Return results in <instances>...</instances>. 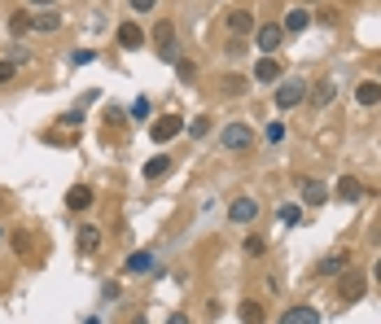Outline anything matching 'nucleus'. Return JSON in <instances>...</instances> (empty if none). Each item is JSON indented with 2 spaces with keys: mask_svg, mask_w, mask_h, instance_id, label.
Here are the masks:
<instances>
[{
  "mask_svg": "<svg viewBox=\"0 0 381 324\" xmlns=\"http://www.w3.org/2000/svg\"><path fill=\"white\" fill-rule=\"evenodd\" d=\"M131 119H149V96H136V101H131Z\"/></svg>",
  "mask_w": 381,
  "mask_h": 324,
  "instance_id": "nucleus-27",
  "label": "nucleus"
},
{
  "mask_svg": "<svg viewBox=\"0 0 381 324\" xmlns=\"http://www.w3.org/2000/svg\"><path fill=\"white\" fill-rule=\"evenodd\" d=\"M119 294H123V289H119V281H106V289H101V298H106V302H114V298H119Z\"/></svg>",
  "mask_w": 381,
  "mask_h": 324,
  "instance_id": "nucleus-30",
  "label": "nucleus"
},
{
  "mask_svg": "<svg viewBox=\"0 0 381 324\" xmlns=\"http://www.w3.org/2000/svg\"><path fill=\"white\" fill-rule=\"evenodd\" d=\"M13 71H18L13 61H0V84H9V79H13Z\"/></svg>",
  "mask_w": 381,
  "mask_h": 324,
  "instance_id": "nucleus-33",
  "label": "nucleus"
},
{
  "mask_svg": "<svg viewBox=\"0 0 381 324\" xmlns=\"http://www.w3.org/2000/svg\"><path fill=\"white\" fill-rule=\"evenodd\" d=\"M57 27H62V13L48 9V13H36V27H31V31H57Z\"/></svg>",
  "mask_w": 381,
  "mask_h": 324,
  "instance_id": "nucleus-25",
  "label": "nucleus"
},
{
  "mask_svg": "<svg viewBox=\"0 0 381 324\" xmlns=\"http://www.w3.org/2000/svg\"><path fill=\"white\" fill-rule=\"evenodd\" d=\"M84 324H101V320H84Z\"/></svg>",
  "mask_w": 381,
  "mask_h": 324,
  "instance_id": "nucleus-39",
  "label": "nucleus"
},
{
  "mask_svg": "<svg viewBox=\"0 0 381 324\" xmlns=\"http://www.w3.org/2000/svg\"><path fill=\"white\" fill-rule=\"evenodd\" d=\"M79 123H84V115H79V110H66V115H62V127H79Z\"/></svg>",
  "mask_w": 381,
  "mask_h": 324,
  "instance_id": "nucleus-29",
  "label": "nucleus"
},
{
  "mask_svg": "<svg viewBox=\"0 0 381 324\" xmlns=\"http://www.w3.org/2000/svg\"><path fill=\"white\" fill-rule=\"evenodd\" d=\"M237 320H241V324H263V302L245 298V302L237 307Z\"/></svg>",
  "mask_w": 381,
  "mask_h": 324,
  "instance_id": "nucleus-20",
  "label": "nucleus"
},
{
  "mask_svg": "<svg viewBox=\"0 0 381 324\" xmlns=\"http://www.w3.org/2000/svg\"><path fill=\"white\" fill-rule=\"evenodd\" d=\"M355 101H359V105H368V110L381 105V84H377V79H364V84L355 88Z\"/></svg>",
  "mask_w": 381,
  "mask_h": 324,
  "instance_id": "nucleus-18",
  "label": "nucleus"
},
{
  "mask_svg": "<svg viewBox=\"0 0 381 324\" xmlns=\"http://www.w3.org/2000/svg\"><path fill=\"white\" fill-rule=\"evenodd\" d=\"M228 31H233V36L237 40H245V36H250V31H254V13L250 9H228Z\"/></svg>",
  "mask_w": 381,
  "mask_h": 324,
  "instance_id": "nucleus-6",
  "label": "nucleus"
},
{
  "mask_svg": "<svg viewBox=\"0 0 381 324\" xmlns=\"http://www.w3.org/2000/svg\"><path fill=\"white\" fill-rule=\"evenodd\" d=\"M276 324H320V311L307 307V302H298V307H289V311H280Z\"/></svg>",
  "mask_w": 381,
  "mask_h": 324,
  "instance_id": "nucleus-8",
  "label": "nucleus"
},
{
  "mask_svg": "<svg viewBox=\"0 0 381 324\" xmlns=\"http://www.w3.org/2000/svg\"><path fill=\"white\" fill-rule=\"evenodd\" d=\"M333 96H338V84L333 79H320V84L307 92V101H311V110H324V105H333Z\"/></svg>",
  "mask_w": 381,
  "mask_h": 324,
  "instance_id": "nucleus-9",
  "label": "nucleus"
},
{
  "mask_svg": "<svg viewBox=\"0 0 381 324\" xmlns=\"http://www.w3.org/2000/svg\"><path fill=\"white\" fill-rule=\"evenodd\" d=\"M329 198H338V202H359V198H364V184L355 180V175H342L338 189L329 193Z\"/></svg>",
  "mask_w": 381,
  "mask_h": 324,
  "instance_id": "nucleus-11",
  "label": "nucleus"
},
{
  "mask_svg": "<svg viewBox=\"0 0 381 324\" xmlns=\"http://www.w3.org/2000/svg\"><path fill=\"white\" fill-rule=\"evenodd\" d=\"M228 219L241 223V228H245V223H254V219H259V202H254V198H233V206H228Z\"/></svg>",
  "mask_w": 381,
  "mask_h": 324,
  "instance_id": "nucleus-5",
  "label": "nucleus"
},
{
  "mask_svg": "<svg viewBox=\"0 0 381 324\" xmlns=\"http://www.w3.org/2000/svg\"><path fill=\"white\" fill-rule=\"evenodd\" d=\"M338 294H342V302H355L364 294V277H359V272H346V277L338 281Z\"/></svg>",
  "mask_w": 381,
  "mask_h": 324,
  "instance_id": "nucleus-14",
  "label": "nucleus"
},
{
  "mask_svg": "<svg viewBox=\"0 0 381 324\" xmlns=\"http://www.w3.org/2000/svg\"><path fill=\"white\" fill-rule=\"evenodd\" d=\"M180 132H185V119H180V115H162V119L149 123V140H154V145H171Z\"/></svg>",
  "mask_w": 381,
  "mask_h": 324,
  "instance_id": "nucleus-3",
  "label": "nucleus"
},
{
  "mask_svg": "<svg viewBox=\"0 0 381 324\" xmlns=\"http://www.w3.org/2000/svg\"><path fill=\"white\" fill-rule=\"evenodd\" d=\"M114 40H119V48H141L145 31H141V22H123L119 31H114Z\"/></svg>",
  "mask_w": 381,
  "mask_h": 324,
  "instance_id": "nucleus-13",
  "label": "nucleus"
},
{
  "mask_svg": "<svg viewBox=\"0 0 381 324\" xmlns=\"http://www.w3.org/2000/svg\"><path fill=\"white\" fill-rule=\"evenodd\" d=\"M220 145L228 154H245V149H254V132H250V123H228L224 132H220Z\"/></svg>",
  "mask_w": 381,
  "mask_h": 324,
  "instance_id": "nucleus-1",
  "label": "nucleus"
},
{
  "mask_svg": "<svg viewBox=\"0 0 381 324\" xmlns=\"http://www.w3.org/2000/svg\"><path fill=\"white\" fill-rule=\"evenodd\" d=\"M298 184H303V206H324L329 202V189L320 180H298Z\"/></svg>",
  "mask_w": 381,
  "mask_h": 324,
  "instance_id": "nucleus-16",
  "label": "nucleus"
},
{
  "mask_svg": "<svg viewBox=\"0 0 381 324\" xmlns=\"http://www.w3.org/2000/svg\"><path fill=\"white\" fill-rule=\"evenodd\" d=\"M154 40H158V53L167 57V61L180 57V48L171 44V40H175V27H171V22H158V27H154Z\"/></svg>",
  "mask_w": 381,
  "mask_h": 324,
  "instance_id": "nucleus-7",
  "label": "nucleus"
},
{
  "mask_svg": "<svg viewBox=\"0 0 381 324\" xmlns=\"http://www.w3.org/2000/svg\"><path fill=\"white\" fill-rule=\"evenodd\" d=\"M167 324H193V320H189V316H185V311H175V316H171V320H167Z\"/></svg>",
  "mask_w": 381,
  "mask_h": 324,
  "instance_id": "nucleus-35",
  "label": "nucleus"
},
{
  "mask_svg": "<svg viewBox=\"0 0 381 324\" xmlns=\"http://www.w3.org/2000/svg\"><path fill=\"white\" fill-rule=\"evenodd\" d=\"M373 281H377V285H381V258H377V267H373Z\"/></svg>",
  "mask_w": 381,
  "mask_h": 324,
  "instance_id": "nucleus-37",
  "label": "nucleus"
},
{
  "mask_svg": "<svg viewBox=\"0 0 381 324\" xmlns=\"http://www.w3.org/2000/svg\"><path fill=\"white\" fill-rule=\"evenodd\" d=\"M272 101H276V110H280V115H289V110H294L298 101H307V84H303V79H280Z\"/></svg>",
  "mask_w": 381,
  "mask_h": 324,
  "instance_id": "nucleus-2",
  "label": "nucleus"
},
{
  "mask_svg": "<svg viewBox=\"0 0 381 324\" xmlns=\"http://www.w3.org/2000/svg\"><path fill=\"white\" fill-rule=\"evenodd\" d=\"M346 267H351V254H329L316 263V277H342Z\"/></svg>",
  "mask_w": 381,
  "mask_h": 324,
  "instance_id": "nucleus-12",
  "label": "nucleus"
},
{
  "mask_svg": "<svg viewBox=\"0 0 381 324\" xmlns=\"http://www.w3.org/2000/svg\"><path fill=\"white\" fill-rule=\"evenodd\" d=\"M241 254H245V258H263V254H268V237L250 233V237H245V246H241Z\"/></svg>",
  "mask_w": 381,
  "mask_h": 324,
  "instance_id": "nucleus-21",
  "label": "nucleus"
},
{
  "mask_svg": "<svg viewBox=\"0 0 381 324\" xmlns=\"http://www.w3.org/2000/svg\"><path fill=\"white\" fill-rule=\"evenodd\" d=\"M31 27H36V13H27V9H18V13L9 18V31H13V36H27Z\"/></svg>",
  "mask_w": 381,
  "mask_h": 324,
  "instance_id": "nucleus-22",
  "label": "nucleus"
},
{
  "mask_svg": "<svg viewBox=\"0 0 381 324\" xmlns=\"http://www.w3.org/2000/svg\"><path fill=\"white\" fill-rule=\"evenodd\" d=\"M175 71H180V79H197V66H193V61H175Z\"/></svg>",
  "mask_w": 381,
  "mask_h": 324,
  "instance_id": "nucleus-31",
  "label": "nucleus"
},
{
  "mask_svg": "<svg viewBox=\"0 0 381 324\" xmlns=\"http://www.w3.org/2000/svg\"><path fill=\"white\" fill-rule=\"evenodd\" d=\"M276 219L294 228V223H303V206H294V202H289V206H280V210H276Z\"/></svg>",
  "mask_w": 381,
  "mask_h": 324,
  "instance_id": "nucleus-26",
  "label": "nucleus"
},
{
  "mask_svg": "<svg viewBox=\"0 0 381 324\" xmlns=\"http://www.w3.org/2000/svg\"><path fill=\"white\" fill-rule=\"evenodd\" d=\"M0 237H5V228H0Z\"/></svg>",
  "mask_w": 381,
  "mask_h": 324,
  "instance_id": "nucleus-40",
  "label": "nucleus"
},
{
  "mask_svg": "<svg viewBox=\"0 0 381 324\" xmlns=\"http://www.w3.org/2000/svg\"><path fill=\"white\" fill-rule=\"evenodd\" d=\"M96 246H101V233H96V228L79 233V254H96Z\"/></svg>",
  "mask_w": 381,
  "mask_h": 324,
  "instance_id": "nucleus-24",
  "label": "nucleus"
},
{
  "mask_svg": "<svg viewBox=\"0 0 381 324\" xmlns=\"http://www.w3.org/2000/svg\"><path fill=\"white\" fill-rule=\"evenodd\" d=\"M127 5H131V9H136V13H149V9H154V5H158V0H127Z\"/></svg>",
  "mask_w": 381,
  "mask_h": 324,
  "instance_id": "nucleus-34",
  "label": "nucleus"
},
{
  "mask_svg": "<svg viewBox=\"0 0 381 324\" xmlns=\"http://www.w3.org/2000/svg\"><path fill=\"white\" fill-rule=\"evenodd\" d=\"M154 263H158L154 250H136V254L123 263V272H127V277H145V272H154Z\"/></svg>",
  "mask_w": 381,
  "mask_h": 324,
  "instance_id": "nucleus-10",
  "label": "nucleus"
},
{
  "mask_svg": "<svg viewBox=\"0 0 381 324\" xmlns=\"http://www.w3.org/2000/svg\"><path fill=\"white\" fill-rule=\"evenodd\" d=\"M311 27V13L307 9H289L285 13V31H307Z\"/></svg>",
  "mask_w": 381,
  "mask_h": 324,
  "instance_id": "nucleus-23",
  "label": "nucleus"
},
{
  "mask_svg": "<svg viewBox=\"0 0 381 324\" xmlns=\"http://www.w3.org/2000/svg\"><path fill=\"white\" fill-rule=\"evenodd\" d=\"M162 175H171V154H158V158L145 162V180H149V184H158Z\"/></svg>",
  "mask_w": 381,
  "mask_h": 324,
  "instance_id": "nucleus-15",
  "label": "nucleus"
},
{
  "mask_svg": "<svg viewBox=\"0 0 381 324\" xmlns=\"http://www.w3.org/2000/svg\"><path fill=\"white\" fill-rule=\"evenodd\" d=\"M0 210H5V193H0Z\"/></svg>",
  "mask_w": 381,
  "mask_h": 324,
  "instance_id": "nucleus-38",
  "label": "nucleus"
},
{
  "mask_svg": "<svg viewBox=\"0 0 381 324\" xmlns=\"http://www.w3.org/2000/svg\"><path fill=\"white\" fill-rule=\"evenodd\" d=\"M254 44L263 48V57H276L280 44H285V27H280V22H263V27L254 31Z\"/></svg>",
  "mask_w": 381,
  "mask_h": 324,
  "instance_id": "nucleus-4",
  "label": "nucleus"
},
{
  "mask_svg": "<svg viewBox=\"0 0 381 324\" xmlns=\"http://www.w3.org/2000/svg\"><path fill=\"white\" fill-rule=\"evenodd\" d=\"M268 140H272V145L285 140V123H268Z\"/></svg>",
  "mask_w": 381,
  "mask_h": 324,
  "instance_id": "nucleus-28",
  "label": "nucleus"
},
{
  "mask_svg": "<svg viewBox=\"0 0 381 324\" xmlns=\"http://www.w3.org/2000/svg\"><path fill=\"white\" fill-rule=\"evenodd\" d=\"M27 5H31V9H44V5H53V0H27Z\"/></svg>",
  "mask_w": 381,
  "mask_h": 324,
  "instance_id": "nucleus-36",
  "label": "nucleus"
},
{
  "mask_svg": "<svg viewBox=\"0 0 381 324\" xmlns=\"http://www.w3.org/2000/svg\"><path fill=\"white\" fill-rule=\"evenodd\" d=\"M92 202H96V193H92L88 184H75L71 193H66V206H71V210H88Z\"/></svg>",
  "mask_w": 381,
  "mask_h": 324,
  "instance_id": "nucleus-17",
  "label": "nucleus"
},
{
  "mask_svg": "<svg viewBox=\"0 0 381 324\" xmlns=\"http://www.w3.org/2000/svg\"><path fill=\"white\" fill-rule=\"evenodd\" d=\"M254 79H259V84H280V61L276 57H263L259 66H254Z\"/></svg>",
  "mask_w": 381,
  "mask_h": 324,
  "instance_id": "nucleus-19",
  "label": "nucleus"
},
{
  "mask_svg": "<svg viewBox=\"0 0 381 324\" xmlns=\"http://www.w3.org/2000/svg\"><path fill=\"white\" fill-rule=\"evenodd\" d=\"M241 53H245V40L233 36V40H228V57H241Z\"/></svg>",
  "mask_w": 381,
  "mask_h": 324,
  "instance_id": "nucleus-32",
  "label": "nucleus"
}]
</instances>
